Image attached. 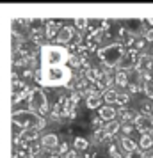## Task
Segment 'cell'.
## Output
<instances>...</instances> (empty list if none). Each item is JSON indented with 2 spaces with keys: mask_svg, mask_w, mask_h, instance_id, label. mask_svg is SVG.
<instances>
[{
  "mask_svg": "<svg viewBox=\"0 0 153 158\" xmlns=\"http://www.w3.org/2000/svg\"><path fill=\"white\" fill-rule=\"evenodd\" d=\"M148 158H153V155H150V156H148Z\"/></svg>",
  "mask_w": 153,
  "mask_h": 158,
  "instance_id": "4316f807",
  "label": "cell"
},
{
  "mask_svg": "<svg viewBox=\"0 0 153 158\" xmlns=\"http://www.w3.org/2000/svg\"><path fill=\"white\" fill-rule=\"evenodd\" d=\"M109 153H110V156H112V158H123V155H119V151L116 149V146H110Z\"/></svg>",
  "mask_w": 153,
  "mask_h": 158,
  "instance_id": "44dd1931",
  "label": "cell"
},
{
  "mask_svg": "<svg viewBox=\"0 0 153 158\" xmlns=\"http://www.w3.org/2000/svg\"><path fill=\"white\" fill-rule=\"evenodd\" d=\"M62 158H77V151H64Z\"/></svg>",
  "mask_w": 153,
  "mask_h": 158,
  "instance_id": "603a6c76",
  "label": "cell"
},
{
  "mask_svg": "<svg viewBox=\"0 0 153 158\" xmlns=\"http://www.w3.org/2000/svg\"><path fill=\"white\" fill-rule=\"evenodd\" d=\"M139 148L142 151H150L153 148V140L151 137L148 135V133H141V140H139Z\"/></svg>",
  "mask_w": 153,
  "mask_h": 158,
  "instance_id": "9a60e30c",
  "label": "cell"
},
{
  "mask_svg": "<svg viewBox=\"0 0 153 158\" xmlns=\"http://www.w3.org/2000/svg\"><path fill=\"white\" fill-rule=\"evenodd\" d=\"M117 96H119V93H117L116 89L107 87L105 93H103V100L107 101V105H112V103H117Z\"/></svg>",
  "mask_w": 153,
  "mask_h": 158,
  "instance_id": "4fadbf2b",
  "label": "cell"
},
{
  "mask_svg": "<svg viewBox=\"0 0 153 158\" xmlns=\"http://www.w3.org/2000/svg\"><path fill=\"white\" fill-rule=\"evenodd\" d=\"M148 135L151 137V140H153V128H151V130H150V131H148Z\"/></svg>",
  "mask_w": 153,
  "mask_h": 158,
  "instance_id": "d4e9b609",
  "label": "cell"
},
{
  "mask_svg": "<svg viewBox=\"0 0 153 158\" xmlns=\"http://www.w3.org/2000/svg\"><path fill=\"white\" fill-rule=\"evenodd\" d=\"M98 114H100V119L102 121H114L116 119V115H117V110L112 105H103V107L98 108Z\"/></svg>",
  "mask_w": 153,
  "mask_h": 158,
  "instance_id": "52a82bcc",
  "label": "cell"
},
{
  "mask_svg": "<svg viewBox=\"0 0 153 158\" xmlns=\"http://www.w3.org/2000/svg\"><path fill=\"white\" fill-rule=\"evenodd\" d=\"M102 100H103V96H100L98 93H89L87 94V98H86V107L87 108H100L102 107Z\"/></svg>",
  "mask_w": 153,
  "mask_h": 158,
  "instance_id": "9c48e42d",
  "label": "cell"
},
{
  "mask_svg": "<svg viewBox=\"0 0 153 158\" xmlns=\"http://www.w3.org/2000/svg\"><path fill=\"white\" fill-rule=\"evenodd\" d=\"M37 130L39 128H29V130H25V131H23V139H36V135H37Z\"/></svg>",
  "mask_w": 153,
  "mask_h": 158,
  "instance_id": "ac0fdd59",
  "label": "cell"
},
{
  "mask_svg": "<svg viewBox=\"0 0 153 158\" xmlns=\"http://www.w3.org/2000/svg\"><path fill=\"white\" fill-rule=\"evenodd\" d=\"M144 39L148 41V43H153V29H150V30L144 34Z\"/></svg>",
  "mask_w": 153,
  "mask_h": 158,
  "instance_id": "cb8c5ba5",
  "label": "cell"
},
{
  "mask_svg": "<svg viewBox=\"0 0 153 158\" xmlns=\"http://www.w3.org/2000/svg\"><path fill=\"white\" fill-rule=\"evenodd\" d=\"M43 146L46 148V149H55L59 146V137L55 135V133H48V135H45L43 137Z\"/></svg>",
  "mask_w": 153,
  "mask_h": 158,
  "instance_id": "8fae6325",
  "label": "cell"
},
{
  "mask_svg": "<svg viewBox=\"0 0 153 158\" xmlns=\"http://www.w3.org/2000/svg\"><path fill=\"white\" fill-rule=\"evenodd\" d=\"M148 23H150V25H153V18H150V20H148Z\"/></svg>",
  "mask_w": 153,
  "mask_h": 158,
  "instance_id": "484cf974",
  "label": "cell"
},
{
  "mask_svg": "<svg viewBox=\"0 0 153 158\" xmlns=\"http://www.w3.org/2000/svg\"><path fill=\"white\" fill-rule=\"evenodd\" d=\"M73 148H75V151H86L89 148L87 139H84V137H77V139L73 140Z\"/></svg>",
  "mask_w": 153,
  "mask_h": 158,
  "instance_id": "e0dca14e",
  "label": "cell"
},
{
  "mask_svg": "<svg viewBox=\"0 0 153 158\" xmlns=\"http://www.w3.org/2000/svg\"><path fill=\"white\" fill-rule=\"evenodd\" d=\"M75 23H77V27H79V29H84V27L87 25V20H82V18H77V20H75Z\"/></svg>",
  "mask_w": 153,
  "mask_h": 158,
  "instance_id": "7402d4cb",
  "label": "cell"
},
{
  "mask_svg": "<svg viewBox=\"0 0 153 158\" xmlns=\"http://www.w3.org/2000/svg\"><path fill=\"white\" fill-rule=\"evenodd\" d=\"M119 130H121V123L114 119V121H109L107 124H105L103 131H105V135H107V137H114Z\"/></svg>",
  "mask_w": 153,
  "mask_h": 158,
  "instance_id": "7c38bea8",
  "label": "cell"
},
{
  "mask_svg": "<svg viewBox=\"0 0 153 158\" xmlns=\"http://www.w3.org/2000/svg\"><path fill=\"white\" fill-rule=\"evenodd\" d=\"M13 123L20 128H43L45 121L41 119V115L32 112V110H18L13 114Z\"/></svg>",
  "mask_w": 153,
  "mask_h": 158,
  "instance_id": "3957f363",
  "label": "cell"
},
{
  "mask_svg": "<svg viewBox=\"0 0 153 158\" xmlns=\"http://www.w3.org/2000/svg\"><path fill=\"white\" fill-rule=\"evenodd\" d=\"M125 57V52H123V46L119 43H112V44H107L105 48L100 50V59L107 66H117L121 64V60Z\"/></svg>",
  "mask_w": 153,
  "mask_h": 158,
  "instance_id": "277c9868",
  "label": "cell"
},
{
  "mask_svg": "<svg viewBox=\"0 0 153 158\" xmlns=\"http://www.w3.org/2000/svg\"><path fill=\"white\" fill-rule=\"evenodd\" d=\"M73 34H75V30H73V27H70V25H64L62 29L57 32V43L64 44V43H70L73 39Z\"/></svg>",
  "mask_w": 153,
  "mask_h": 158,
  "instance_id": "ba28073f",
  "label": "cell"
},
{
  "mask_svg": "<svg viewBox=\"0 0 153 158\" xmlns=\"http://www.w3.org/2000/svg\"><path fill=\"white\" fill-rule=\"evenodd\" d=\"M119 144H121V148H123L125 153H135L139 148V144L135 142V140H132L130 137H121V140H119Z\"/></svg>",
  "mask_w": 153,
  "mask_h": 158,
  "instance_id": "30bf717a",
  "label": "cell"
},
{
  "mask_svg": "<svg viewBox=\"0 0 153 158\" xmlns=\"http://www.w3.org/2000/svg\"><path fill=\"white\" fill-rule=\"evenodd\" d=\"M48 37H53V34L57 32V23H48Z\"/></svg>",
  "mask_w": 153,
  "mask_h": 158,
  "instance_id": "ffe728a7",
  "label": "cell"
},
{
  "mask_svg": "<svg viewBox=\"0 0 153 158\" xmlns=\"http://www.w3.org/2000/svg\"><path fill=\"white\" fill-rule=\"evenodd\" d=\"M137 71L150 75V71H153V55L150 53H142L137 60Z\"/></svg>",
  "mask_w": 153,
  "mask_h": 158,
  "instance_id": "8992f818",
  "label": "cell"
},
{
  "mask_svg": "<svg viewBox=\"0 0 153 158\" xmlns=\"http://www.w3.org/2000/svg\"><path fill=\"white\" fill-rule=\"evenodd\" d=\"M29 108L36 114H45L48 110V100H46V94L41 89H34L29 94Z\"/></svg>",
  "mask_w": 153,
  "mask_h": 158,
  "instance_id": "5b68a950",
  "label": "cell"
},
{
  "mask_svg": "<svg viewBox=\"0 0 153 158\" xmlns=\"http://www.w3.org/2000/svg\"><path fill=\"white\" fill-rule=\"evenodd\" d=\"M128 100H130V96H128L126 93H119V96H117V103L125 105V103H128Z\"/></svg>",
  "mask_w": 153,
  "mask_h": 158,
  "instance_id": "d6986e66",
  "label": "cell"
},
{
  "mask_svg": "<svg viewBox=\"0 0 153 158\" xmlns=\"http://www.w3.org/2000/svg\"><path fill=\"white\" fill-rule=\"evenodd\" d=\"M142 89H144V94L153 101V78L150 75H144V82H142Z\"/></svg>",
  "mask_w": 153,
  "mask_h": 158,
  "instance_id": "5bb4252c",
  "label": "cell"
},
{
  "mask_svg": "<svg viewBox=\"0 0 153 158\" xmlns=\"http://www.w3.org/2000/svg\"><path fill=\"white\" fill-rule=\"evenodd\" d=\"M71 80V69L68 66H53V68H41L37 73V82L46 87L68 85Z\"/></svg>",
  "mask_w": 153,
  "mask_h": 158,
  "instance_id": "6da1fadb",
  "label": "cell"
},
{
  "mask_svg": "<svg viewBox=\"0 0 153 158\" xmlns=\"http://www.w3.org/2000/svg\"><path fill=\"white\" fill-rule=\"evenodd\" d=\"M70 60V53L62 46L48 44L41 50V68H53V66H64Z\"/></svg>",
  "mask_w": 153,
  "mask_h": 158,
  "instance_id": "7a4b0ae2",
  "label": "cell"
},
{
  "mask_svg": "<svg viewBox=\"0 0 153 158\" xmlns=\"http://www.w3.org/2000/svg\"><path fill=\"white\" fill-rule=\"evenodd\" d=\"M50 158H57V156H50Z\"/></svg>",
  "mask_w": 153,
  "mask_h": 158,
  "instance_id": "83f0119b",
  "label": "cell"
},
{
  "mask_svg": "<svg viewBox=\"0 0 153 158\" xmlns=\"http://www.w3.org/2000/svg\"><path fill=\"white\" fill-rule=\"evenodd\" d=\"M116 84L119 87H126L130 82H128V73L125 71V69H117L116 73Z\"/></svg>",
  "mask_w": 153,
  "mask_h": 158,
  "instance_id": "2e32d148",
  "label": "cell"
}]
</instances>
